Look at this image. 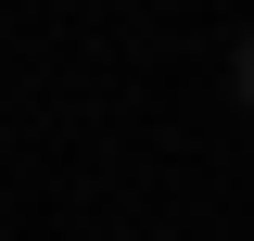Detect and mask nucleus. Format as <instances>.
Instances as JSON below:
<instances>
[{"mask_svg": "<svg viewBox=\"0 0 254 241\" xmlns=\"http://www.w3.org/2000/svg\"><path fill=\"white\" fill-rule=\"evenodd\" d=\"M229 89H242V115H254V38H242V51H229Z\"/></svg>", "mask_w": 254, "mask_h": 241, "instance_id": "1", "label": "nucleus"}]
</instances>
